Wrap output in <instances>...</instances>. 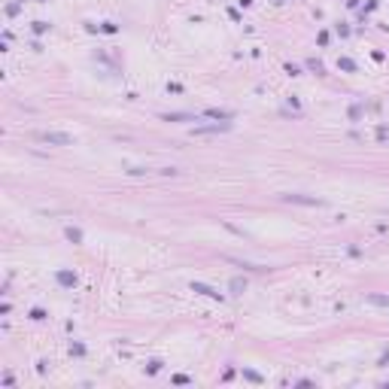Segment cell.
I'll list each match as a JSON object with an SVG mask.
<instances>
[{
    "label": "cell",
    "mask_w": 389,
    "mask_h": 389,
    "mask_svg": "<svg viewBox=\"0 0 389 389\" xmlns=\"http://www.w3.org/2000/svg\"><path fill=\"white\" fill-rule=\"evenodd\" d=\"M286 201H295V204H310V207H323L325 201H316V198H304V194H286Z\"/></svg>",
    "instance_id": "7a4b0ae2"
},
{
    "label": "cell",
    "mask_w": 389,
    "mask_h": 389,
    "mask_svg": "<svg viewBox=\"0 0 389 389\" xmlns=\"http://www.w3.org/2000/svg\"><path fill=\"white\" fill-rule=\"evenodd\" d=\"M37 140H43V143H55V146H70L73 137H70V134H58V131H40Z\"/></svg>",
    "instance_id": "6da1fadb"
},
{
    "label": "cell",
    "mask_w": 389,
    "mask_h": 389,
    "mask_svg": "<svg viewBox=\"0 0 389 389\" xmlns=\"http://www.w3.org/2000/svg\"><path fill=\"white\" fill-rule=\"evenodd\" d=\"M368 301H374V304H389V298H380V295H371Z\"/></svg>",
    "instance_id": "5b68a950"
},
{
    "label": "cell",
    "mask_w": 389,
    "mask_h": 389,
    "mask_svg": "<svg viewBox=\"0 0 389 389\" xmlns=\"http://www.w3.org/2000/svg\"><path fill=\"white\" fill-rule=\"evenodd\" d=\"M231 289H234V292H240V289H246V280H240V277H237V280H231Z\"/></svg>",
    "instance_id": "3957f363"
},
{
    "label": "cell",
    "mask_w": 389,
    "mask_h": 389,
    "mask_svg": "<svg viewBox=\"0 0 389 389\" xmlns=\"http://www.w3.org/2000/svg\"><path fill=\"white\" fill-rule=\"evenodd\" d=\"M64 286H70V283H76V277H73V274H61V277H58Z\"/></svg>",
    "instance_id": "277c9868"
}]
</instances>
